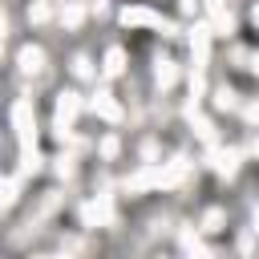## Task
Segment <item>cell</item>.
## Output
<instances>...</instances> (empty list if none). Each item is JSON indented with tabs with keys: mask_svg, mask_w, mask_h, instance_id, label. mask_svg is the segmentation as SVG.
Masks as SVG:
<instances>
[{
	"mask_svg": "<svg viewBox=\"0 0 259 259\" xmlns=\"http://www.w3.org/2000/svg\"><path fill=\"white\" fill-rule=\"evenodd\" d=\"M255 16H259V12H255Z\"/></svg>",
	"mask_w": 259,
	"mask_h": 259,
	"instance_id": "3",
	"label": "cell"
},
{
	"mask_svg": "<svg viewBox=\"0 0 259 259\" xmlns=\"http://www.w3.org/2000/svg\"><path fill=\"white\" fill-rule=\"evenodd\" d=\"M73 113H77V97H73V93H65V101H61V121H69Z\"/></svg>",
	"mask_w": 259,
	"mask_h": 259,
	"instance_id": "2",
	"label": "cell"
},
{
	"mask_svg": "<svg viewBox=\"0 0 259 259\" xmlns=\"http://www.w3.org/2000/svg\"><path fill=\"white\" fill-rule=\"evenodd\" d=\"M20 65H24V69H40V53H36V49H24V53H20Z\"/></svg>",
	"mask_w": 259,
	"mask_h": 259,
	"instance_id": "1",
	"label": "cell"
}]
</instances>
